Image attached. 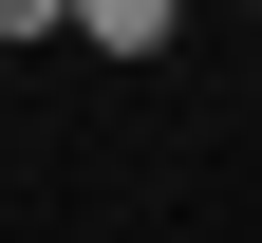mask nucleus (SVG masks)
<instances>
[{
    "label": "nucleus",
    "mask_w": 262,
    "mask_h": 243,
    "mask_svg": "<svg viewBox=\"0 0 262 243\" xmlns=\"http://www.w3.org/2000/svg\"><path fill=\"white\" fill-rule=\"evenodd\" d=\"M169 19H187V0H75V38H94V56H169Z\"/></svg>",
    "instance_id": "f257e3e1"
},
{
    "label": "nucleus",
    "mask_w": 262,
    "mask_h": 243,
    "mask_svg": "<svg viewBox=\"0 0 262 243\" xmlns=\"http://www.w3.org/2000/svg\"><path fill=\"white\" fill-rule=\"evenodd\" d=\"M0 38H75V0H0Z\"/></svg>",
    "instance_id": "f03ea898"
}]
</instances>
